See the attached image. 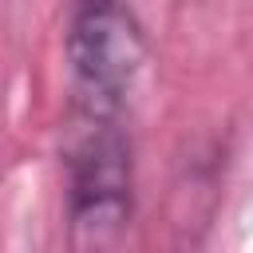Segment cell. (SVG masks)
Masks as SVG:
<instances>
[{"mask_svg":"<svg viewBox=\"0 0 253 253\" xmlns=\"http://www.w3.org/2000/svg\"><path fill=\"white\" fill-rule=\"evenodd\" d=\"M63 170H67L71 229L87 241L115 237L130 217V186H134L123 111L71 103L63 134Z\"/></svg>","mask_w":253,"mask_h":253,"instance_id":"6da1fadb","label":"cell"},{"mask_svg":"<svg viewBox=\"0 0 253 253\" xmlns=\"http://www.w3.org/2000/svg\"><path fill=\"white\" fill-rule=\"evenodd\" d=\"M71 103L126 107V91L142 67V36L119 0H75L67 32Z\"/></svg>","mask_w":253,"mask_h":253,"instance_id":"7a4b0ae2","label":"cell"}]
</instances>
